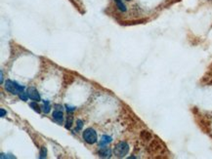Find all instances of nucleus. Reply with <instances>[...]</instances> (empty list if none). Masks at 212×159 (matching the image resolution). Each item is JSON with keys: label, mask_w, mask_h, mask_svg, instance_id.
Segmentation results:
<instances>
[{"label": "nucleus", "mask_w": 212, "mask_h": 159, "mask_svg": "<svg viewBox=\"0 0 212 159\" xmlns=\"http://www.w3.org/2000/svg\"><path fill=\"white\" fill-rule=\"evenodd\" d=\"M4 87H5L6 91H8L9 93L13 94V95L20 94V93H22V92H24V86H22V85H20V84H18L15 81L10 80V79H8V80L5 81Z\"/></svg>", "instance_id": "nucleus-1"}, {"label": "nucleus", "mask_w": 212, "mask_h": 159, "mask_svg": "<svg viewBox=\"0 0 212 159\" xmlns=\"http://www.w3.org/2000/svg\"><path fill=\"white\" fill-rule=\"evenodd\" d=\"M82 138L84 140V142L88 144H94L98 140L97 133L93 128H87L86 130H84L82 134Z\"/></svg>", "instance_id": "nucleus-2"}, {"label": "nucleus", "mask_w": 212, "mask_h": 159, "mask_svg": "<svg viewBox=\"0 0 212 159\" xmlns=\"http://www.w3.org/2000/svg\"><path fill=\"white\" fill-rule=\"evenodd\" d=\"M129 152V144L126 142L117 143L114 149V153L116 157L122 158L128 154Z\"/></svg>", "instance_id": "nucleus-3"}, {"label": "nucleus", "mask_w": 212, "mask_h": 159, "mask_svg": "<svg viewBox=\"0 0 212 159\" xmlns=\"http://www.w3.org/2000/svg\"><path fill=\"white\" fill-rule=\"evenodd\" d=\"M27 93L30 100L35 101V102H39L41 100V97L38 93V91H37L36 88H34V87H28Z\"/></svg>", "instance_id": "nucleus-4"}, {"label": "nucleus", "mask_w": 212, "mask_h": 159, "mask_svg": "<svg viewBox=\"0 0 212 159\" xmlns=\"http://www.w3.org/2000/svg\"><path fill=\"white\" fill-rule=\"evenodd\" d=\"M52 116H53V119L57 122V123L59 124H62L64 121V113H63V111H59V109H55V111H53L52 113Z\"/></svg>", "instance_id": "nucleus-5"}, {"label": "nucleus", "mask_w": 212, "mask_h": 159, "mask_svg": "<svg viewBox=\"0 0 212 159\" xmlns=\"http://www.w3.org/2000/svg\"><path fill=\"white\" fill-rule=\"evenodd\" d=\"M111 149L109 148H101L100 150L98 151V155L100 157H103V158H110L111 157Z\"/></svg>", "instance_id": "nucleus-6"}, {"label": "nucleus", "mask_w": 212, "mask_h": 159, "mask_svg": "<svg viewBox=\"0 0 212 159\" xmlns=\"http://www.w3.org/2000/svg\"><path fill=\"white\" fill-rule=\"evenodd\" d=\"M111 142H113V138L110 137V136H107V135H105L102 137L101 140H100V148H106L109 144H110Z\"/></svg>", "instance_id": "nucleus-7"}, {"label": "nucleus", "mask_w": 212, "mask_h": 159, "mask_svg": "<svg viewBox=\"0 0 212 159\" xmlns=\"http://www.w3.org/2000/svg\"><path fill=\"white\" fill-rule=\"evenodd\" d=\"M41 109L45 114L49 113L50 111H51V106H50V103L48 101H43V106H42Z\"/></svg>", "instance_id": "nucleus-8"}, {"label": "nucleus", "mask_w": 212, "mask_h": 159, "mask_svg": "<svg viewBox=\"0 0 212 159\" xmlns=\"http://www.w3.org/2000/svg\"><path fill=\"white\" fill-rule=\"evenodd\" d=\"M29 107H32L33 111H35V112H37V113H40L41 112V107L38 106V103H37V102H35V101H33V102H32L29 103Z\"/></svg>", "instance_id": "nucleus-9"}, {"label": "nucleus", "mask_w": 212, "mask_h": 159, "mask_svg": "<svg viewBox=\"0 0 212 159\" xmlns=\"http://www.w3.org/2000/svg\"><path fill=\"white\" fill-rule=\"evenodd\" d=\"M116 7L118 8V10L121 12H126V6L124 5V3L122 2V0H115Z\"/></svg>", "instance_id": "nucleus-10"}, {"label": "nucleus", "mask_w": 212, "mask_h": 159, "mask_svg": "<svg viewBox=\"0 0 212 159\" xmlns=\"http://www.w3.org/2000/svg\"><path fill=\"white\" fill-rule=\"evenodd\" d=\"M140 136L143 140H152V134L148 132V131H142L141 134H140Z\"/></svg>", "instance_id": "nucleus-11"}, {"label": "nucleus", "mask_w": 212, "mask_h": 159, "mask_svg": "<svg viewBox=\"0 0 212 159\" xmlns=\"http://www.w3.org/2000/svg\"><path fill=\"white\" fill-rule=\"evenodd\" d=\"M72 124H73V117H72V115L70 113V115L67 116V121H66V128L67 129H71Z\"/></svg>", "instance_id": "nucleus-12"}, {"label": "nucleus", "mask_w": 212, "mask_h": 159, "mask_svg": "<svg viewBox=\"0 0 212 159\" xmlns=\"http://www.w3.org/2000/svg\"><path fill=\"white\" fill-rule=\"evenodd\" d=\"M83 125H84L83 121L80 120V119H77L76 120V128L74 129V132H78V131L81 130L82 128H83Z\"/></svg>", "instance_id": "nucleus-13"}, {"label": "nucleus", "mask_w": 212, "mask_h": 159, "mask_svg": "<svg viewBox=\"0 0 212 159\" xmlns=\"http://www.w3.org/2000/svg\"><path fill=\"white\" fill-rule=\"evenodd\" d=\"M47 156V149L45 146H42L41 149H40V153H39V158H46Z\"/></svg>", "instance_id": "nucleus-14"}, {"label": "nucleus", "mask_w": 212, "mask_h": 159, "mask_svg": "<svg viewBox=\"0 0 212 159\" xmlns=\"http://www.w3.org/2000/svg\"><path fill=\"white\" fill-rule=\"evenodd\" d=\"M19 98L21 99V101L27 102L28 99V93H26V92H22V93L19 94Z\"/></svg>", "instance_id": "nucleus-15"}, {"label": "nucleus", "mask_w": 212, "mask_h": 159, "mask_svg": "<svg viewBox=\"0 0 212 159\" xmlns=\"http://www.w3.org/2000/svg\"><path fill=\"white\" fill-rule=\"evenodd\" d=\"M64 80H65L64 83H65V84L67 83V85H68V84H71V83L73 81V77L71 76V75H67V74H66V75L64 76Z\"/></svg>", "instance_id": "nucleus-16"}, {"label": "nucleus", "mask_w": 212, "mask_h": 159, "mask_svg": "<svg viewBox=\"0 0 212 159\" xmlns=\"http://www.w3.org/2000/svg\"><path fill=\"white\" fill-rule=\"evenodd\" d=\"M66 109H67V113H72L74 111H76V107H70V106H66Z\"/></svg>", "instance_id": "nucleus-17"}, {"label": "nucleus", "mask_w": 212, "mask_h": 159, "mask_svg": "<svg viewBox=\"0 0 212 159\" xmlns=\"http://www.w3.org/2000/svg\"><path fill=\"white\" fill-rule=\"evenodd\" d=\"M6 114H7V112H6V111H5V109L4 108H1V109H0V117H5V115Z\"/></svg>", "instance_id": "nucleus-18"}, {"label": "nucleus", "mask_w": 212, "mask_h": 159, "mask_svg": "<svg viewBox=\"0 0 212 159\" xmlns=\"http://www.w3.org/2000/svg\"><path fill=\"white\" fill-rule=\"evenodd\" d=\"M55 109H59V111H63V107L61 105H55Z\"/></svg>", "instance_id": "nucleus-19"}, {"label": "nucleus", "mask_w": 212, "mask_h": 159, "mask_svg": "<svg viewBox=\"0 0 212 159\" xmlns=\"http://www.w3.org/2000/svg\"><path fill=\"white\" fill-rule=\"evenodd\" d=\"M0 81H1V83H3V72L2 71H1V80Z\"/></svg>", "instance_id": "nucleus-20"}, {"label": "nucleus", "mask_w": 212, "mask_h": 159, "mask_svg": "<svg viewBox=\"0 0 212 159\" xmlns=\"http://www.w3.org/2000/svg\"><path fill=\"white\" fill-rule=\"evenodd\" d=\"M126 1H130V0H126Z\"/></svg>", "instance_id": "nucleus-21"}]
</instances>
